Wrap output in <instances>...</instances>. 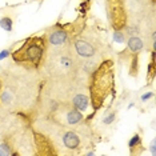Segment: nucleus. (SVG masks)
Returning <instances> with one entry per match:
<instances>
[{"label":"nucleus","mask_w":156,"mask_h":156,"mask_svg":"<svg viewBox=\"0 0 156 156\" xmlns=\"http://www.w3.org/2000/svg\"><path fill=\"white\" fill-rule=\"evenodd\" d=\"M71 51L80 64V73L83 75V72H86L90 75L91 71L107 58L109 47L100 31L92 26L81 30L72 39Z\"/></svg>","instance_id":"nucleus-1"},{"label":"nucleus","mask_w":156,"mask_h":156,"mask_svg":"<svg viewBox=\"0 0 156 156\" xmlns=\"http://www.w3.org/2000/svg\"><path fill=\"white\" fill-rule=\"evenodd\" d=\"M90 104L94 111L104 107L108 98L115 96V62L111 58L103 59L90 72L87 79Z\"/></svg>","instance_id":"nucleus-2"},{"label":"nucleus","mask_w":156,"mask_h":156,"mask_svg":"<svg viewBox=\"0 0 156 156\" xmlns=\"http://www.w3.org/2000/svg\"><path fill=\"white\" fill-rule=\"evenodd\" d=\"M40 75L47 80L72 83L83 76L80 73V64L69 48L55 52H47L45 59L39 69Z\"/></svg>","instance_id":"nucleus-3"},{"label":"nucleus","mask_w":156,"mask_h":156,"mask_svg":"<svg viewBox=\"0 0 156 156\" xmlns=\"http://www.w3.org/2000/svg\"><path fill=\"white\" fill-rule=\"evenodd\" d=\"M47 55L44 35L31 36L12 52V60L16 66L28 71H39Z\"/></svg>","instance_id":"nucleus-4"},{"label":"nucleus","mask_w":156,"mask_h":156,"mask_svg":"<svg viewBox=\"0 0 156 156\" xmlns=\"http://www.w3.org/2000/svg\"><path fill=\"white\" fill-rule=\"evenodd\" d=\"M83 27H77V23L73 24H55L45 30L44 39L47 44V52H55L60 49L71 47L72 39L76 36Z\"/></svg>","instance_id":"nucleus-5"},{"label":"nucleus","mask_w":156,"mask_h":156,"mask_svg":"<svg viewBox=\"0 0 156 156\" xmlns=\"http://www.w3.org/2000/svg\"><path fill=\"white\" fill-rule=\"evenodd\" d=\"M104 3L111 28L115 32H123L129 22V13L126 0H104Z\"/></svg>","instance_id":"nucleus-6"},{"label":"nucleus","mask_w":156,"mask_h":156,"mask_svg":"<svg viewBox=\"0 0 156 156\" xmlns=\"http://www.w3.org/2000/svg\"><path fill=\"white\" fill-rule=\"evenodd\" d=\"M145 48L144 40L141 36H128L127 39V49L120 52L119 56L123 59L124 63H127L128 73L132 77H137L139 72V56Z\"/></svg>","instance_id":"nucleus-7"},{"label":"nucleus","mask_w":156,"mask_h":156,"mask_svg":"<svg viewBox=\"0 0 156 156\" xmlns=\"http://www.w3.org/2000/svg\"><path fill=\"white\" fill-rule=\"evenodd\" d=\"M128 147H129V154L131 155H139L144 151L143 144H141V137H140L139 133H135L133 136L131 137Z\"/></svg>","instance_id":"nucleus-8"},{"label":"nucleus","mask_w":156,"mask_h":156,"mask_svg":"<svg viewBox=\"0 0 156 156\" xmlns=\"http://www.w3.org/2000/svg\"><path fill=\"white\" fill-rule=\"evenodd\" d=\"M0 96H2V79H0Z\"/></svg>","instance_id":"nucleus-9"}]
</instances>
